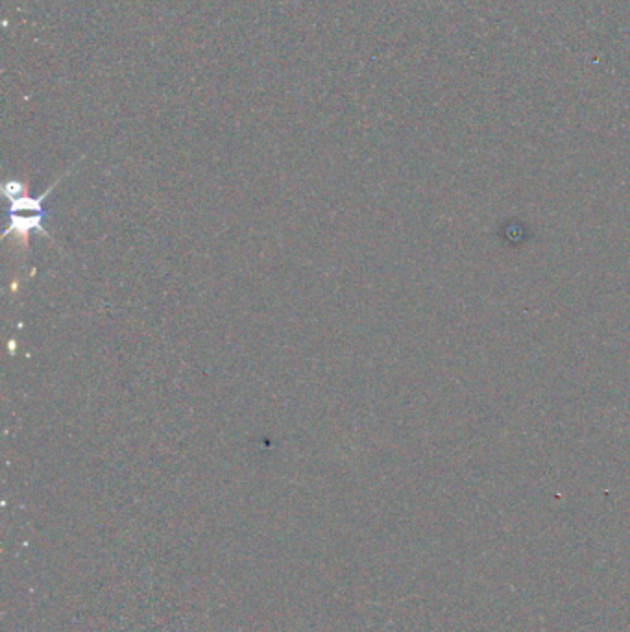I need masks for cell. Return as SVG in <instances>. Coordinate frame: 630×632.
Segmentation results:
<instances>
[{"label":"cell","instance_id":"1","mask_svg":"<svg viewBox=\"0 0 630 632\" xmlns=\"http://www.w3.org/2000/svg\"><path fill=\"white\" fill-rule=\"evenodd\" d=\"M43 218L45 213L32 216H21L15 215V213H10V224H8V228L4 230V237L15 235V237L21 240V246H23V248H28L30 233H34V231H37V233L45 235V237L50 239V235H48L47 230H45Z\"/></svg>","mask_w":630,"mask_h":632},{"label":"cell","instance_id":"2","mask_svg":"<svg viewBox=\"0 0 630 632\" xmlns=\"http://www.w3.org/2000/svg\"><path fill=\"white\" fill-rule=\"evenodd\" d=\"M59 180H62V177H59ZM59 180L54 183L52 187L47 189V191H45L41 197L32 198L30 194H26V197L17 198V200L10 201V213H15V215H19V213H23V211H30V213H35V215H41V213H45V209H43L45 200H47L48 194H50V192L54 191V187H56L57 183H59Z\"/></svg>","mask_w":630,"mask_h":632},{"label":"cell","instance_id":"3","mask_svg":"<svg viewBox=\"0 0 630 632\" xmlns=\"http://www.w3.org/2000/svg\"><path fill=\"white\" fill-rule=\"evenodd\" d=\"M2 192H4V197L8 198V201H13L17 200V198L26 197V194H28V189H26L24 183L17 182V180H10V182L4 183Z\"/></svg>","mask_w":630,"mask_h":632}]
</instances>
